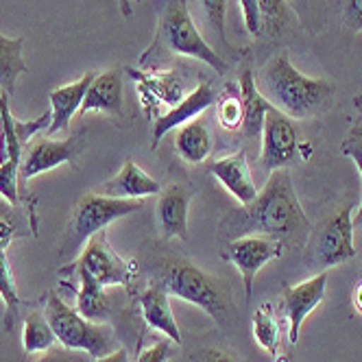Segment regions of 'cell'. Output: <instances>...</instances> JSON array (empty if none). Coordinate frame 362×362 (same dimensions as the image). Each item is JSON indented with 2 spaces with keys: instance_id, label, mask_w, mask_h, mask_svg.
I'll return each mask as SVG.
<instances>
[{
  "instance_id": "obj_1",
  "label": "cell",
  "mask_w": 362,
  "mask_h": 362,
  "mask_svg": "<svg viewBox=\"0 0 362 362\" xmlns=\"http://www.w3.org/2000/svg\"><path fill=\"white\" fill-rule=\"evenodd\" d=\"M225 238L267 236L277 240L284 249L301 247L310 236V223L293 188L286 168L273 170L257 197L231 210L218 225Z\"/></svg>"
},
{
  "instance_id": "obj_2",
  "label": "cell",
  "mask_w": 362,
  "mask_h": 362,
  "mask_svg": "<svg viewBox=\"0 0 362 362\" xmlns=\"http://www.w3.org/2000/svg\"><path fill=\"white\" fill-rule=\"evenodd\" d=\"M151 281L162 286L168 295L201 308L221 327L236 323V308L231 301L229 284L205 273L184 255H175L168 249L155 255L151 262Z\"/></svg>"
},
{
  "instance_id": "obj_3",
  "label": "cell",
  "mask_w": 362,
  "mask_h": 362,
  "mask_svg": "<svg viewBox=\"0 0 362 362\" xmlns=\"http://www.w3.org/2000/svg\"><path fill=\"white\" fill-rule=\"evenodd\" d=\"M262 96L275 110L286 114L288 118H315L323 114L334 98V86L325 79H313L299 72L288 50L275 53L255 76Z\"/></svg>"
},
{
  "instance_id": "obj_4",
  "label": "cell",
  "mask_w": 362,
  "mask_h": 362,
  "mask_svg": "<svg viewBox=\"0 0 362 362\" xmlns=\"http://www.w3.org/2000/svg\"><path fill=\"white\" fill-rule=\"evenodd\" d=\"M173 55L203 62L218 74H227L229 70L227 62L203 40L201 31L197 29L188 9V0H166V7L160 13L158 33H155L151 48L142 53L140 64L148 68L153 62L168 59Z\"/></svg>"
},
{
  "instance_id": "obj_5",
  "label": "cell",
  "mask_w": 362,
  "mask_h": 362,
  "mask_svg": "<svg viewBox=\"0 0 362 362\" xmlns=\"http://www.w3.org/2000/svg\"><path fill=\"white\" fill-rule=\"evenodd\" d=\"M44 317L53 327L57 341L66 349L83 351L92 358L107 356L120 347L116 332L107 323L86 319L79 310L66 303L57 291H48L44 297Z\"/></svg>"
},
{
  "instance_id": "obj_6",
  "label": "cell",
  "mask_w": 362,
  "mask_h": 362,
  "mask_svg": "<svg viewBox=\"0 0 362 362\" xmlns=\"http://www.w3.org/2000/svg\"><path fill=\"white\" fill-rule=\"evenodd\" d=\"M144 208V201H134V199H112L103 197L98 192H88L79 199L76 208L72 212L68 234L62 247V253H74L81 251L83 245L98 231H103L114 221H120L124 216H132Z\"/></svg>"
},
{
  "instance_id": "obj_7",
  "label": "cell",
  "mask_w": 362,
  "mask_h": 362,
  "mask_svg": "<svg viewBox=\"0 0 362 362\" xmlns=\"http://www.w3.org/2000/svg\"><path fill=\"white\" fill-rule=\"evenodd\" d=\"M354 203L334 212L321 227L310 236L308 264L317 269H329L343 264L356 255L354 245Z\"/></svg>"
},
{
  "instance_id": "obj_8",
  "label": "cell",
  "mask_w": 362,
  "mask_h": 362,
  "mask_svg": "<svg viewBox=\"0 0 362 362\" xmlns=\"http://www.w3.org/2000/svg\"><path fill=\"white\" fill-rule=\"evenodd\" d=\"M74 262L83 267L100 286H132L138 275V262L124 260L107 240L105 229L94 234L81 249V255L74 257Z\"/></svg>"
},
{
  "instance_id": "obj_9",
  "label": "cell",
  "mask_w": 362,
  "mask_h": 362,
  "mask_svg": "<svg viewBox=\"0 0 362 362\" xmlns=\"http://www.w3.org/2000/svg\"><path fill=\"white\" fill-rule=\"evenodd\" d=\"M260 138H262L260 166L264 173L271 175L273 170H281L295 164L301 151V142H299L297 127L293 124V118L271 107L264 118Z\"/></svg>"
},
{
  "instance_id": "obj_10",
  "label": "cell",
  "mask_w": 362,
  "mask_h": 362,
  "mask_svg": "<svg viewBox=\"0 0 362 362\" xmlns=\"http://www.w3.org/2000/svg\"><path fill=\"white\" fill-rule=\"evenodd\" d=\"M327 293V273H319L301 284H284L281 297H279V317L288 325V341L295 345L299 341V334L303 321L315 313L323 303Z\"/></svg>"
},
{
  "instance_id": "obj_11",
  "label": "cell",
  "mask_w": 362,
  "mask_h": 362,
  "mask_svg": "<svg viewBox=\"0 0 362 362\" xmlns=\"http://www.w3.org/2000/svg\"><path fill=\"white\" fill-rule=\"evenodd\" d=\"M284 253V247L267 236H240V238H231L225 249H223V257L227 262H231L245 284V295L251 301L253 295V281L255 275L262 271L264 264L277 260V257Z\"/></svg>"
},
{
  "instance_id": "obj_12",
  "label": "cell",
  "mask_w": 362,
  "mask_h": 362,
  "mask_svg": "<svg viewBox=\"0 0 362 362\" xmlns=\"http://www.w3.org/2000/svg\"><path fill=\"white\" fill-rule=\"evenodd\" d=\"M81 136H70L64 140L53 138H35L27 144V151H22L20 162V181H29L42 173L53 170L62 164L74 162L81 151Z\"/></svg>"
},
{
  "instance_id": "obj_13",
  "label": "cell",
  "mask_w": 362,
  "mask_h": 362,
  "mask_svg": "<svg viewBox=\"0 0 362 362\" xmlns=\"http://www.w3.org/2000/svg\"><path fill=\"white\" fill-rule=\"evenodd\" d=\"M216 100V94L210 83H199L192 88L184 98H181L175 107L164 112L153 124V148L160 144V140L173 132V129L184 127L190 120H197L203 112H208Z\"/></svg>"
},
{
  "instance_id": "obj_14",
  "label": "cell",
  "mask_w": 362,
  "mask_h": 362,
  "mask_svg": "<svg viewBox=\"0 0 362 362\" xmlns=\"http://www.w3.org/2000/svg\"><path fill=\"white\" fill-rule=\"evenodd\" d=\"M208 168L218 179V184L240 205H247L257 197V186L253 181L245 151L231 153L221 160H214L212 164H208Z\"/></svg>"
},
{
  "instance_id": "obj_15",
  "label": "cell",
  "mask_w": 362,
  "mask_h": 362,
  "mask_svg": "<svg viewBox=\"0 0 362 362\" xmlns=\"http://www.w3.org/2000/svg\"><path fill=\"white\" fill-rule=\"evenodd\" d=\"M62 275H74L79 286L72 288L74 301H76V310L90 321L96 323H105L112 317V299L105 293V286L100 284L76 262L68 264L62 269Z\"/></svg>"
},
{
  "instance_id": "obj_16",
  "label": "cell",
  "mask_w": 362,
  "mask_h": 362,
  "mask_svg": "<svg viewBox=\"0 0 362 362\" xmlns=\"http://www.w3.org/2000/svg\"><path fill=\"white\" fill-rule=\"evenodd\" d=\"M192 190L173 184L158 199V225L166 240L179 238L188 240V208H190Z\"/></svg>"
},
{
  "instance_id": "obj_17",
  "label": "cell",
  "mask_w": 362,
  "mask_h": 362,
  "mask_svg": "<svg viewBox=\"0 0 362 362\" xmlns=\"http://www.w3.org/2000/svg\"><path fill=\"white\" fill-rule=\"evenodd\" d=\"M136 305L140 310L142 321L148 327L164 334V339H168L170 343L181 345V332H179V325L175 321L173 308H170V295L162 286L151 281V286H146L138 295Z\"/></svg>"
},
{
  "instance_id": "obj_18",
  "label": "cell",
  "mask_w": 362,
  "mask_h": 362,
  "mask_svg": "<svg viewBox=\"0 0 362 362\" xmlns=\"http://www.w3.org/2000/svg\"><path fill=\"white\" fill-rule=\"evenodd\" d=\"M94 72H86L83 76H79L76 81L55 88L50 92V127H48V136H55V134H66L70 120L74 116H79V110L83 105V98L86 92L94 79Z\"/></svg>"
},
{
  "instance_id": "obj_19",
  "label": "cell",
  "mask_w": 362,
  "mask_h": 362,
  "mask_svg": "<svg viewBox=\"0 0 362 362\" xmlns=\"http://www.w3.org/2000/svg\"><path fill=\"white\" fill-rule=\"evenodd\" d=\"M94 192L103 197H112V199H134L142 201L146 197H155L162 192L160 181H155L151 175H146L134 160H127L120 168V173L105 181L103 186L94 188Z\"/></svg>"
},
{
  "instance_id": "obj_20",
  "label": "cell",
  "mask_w": 362,
  "mask_h": 362,
  "mask_svg": "<svg viewBox=\"0 0 362 362\" xmlns=\"http://www.w3.org/2000/svg\"><path fill=\"white\" fill-rule=\"evenodd\" d=\"M90 112L122 116V76L118 70H105L92 79L79 116H86Z\"/></svg>"
},
{
  "instance_id": "obj_21",
  "label": "cell",
  "mask_w": 362,
  "mask_h": 362,
  "mask_svg": "<svg viewBox=\"0 0 362 362\" xmlns=\"http://www.w3.org/2000/svg\"><path fill=\"white\" fill-rule=\"evenodd\" d=\"M238 90H240L243 107H245V118H243L240 129L245 132L247 138H257L262 134L264 118L273 105L262 96L260 88H257V81H255V74H253L251 66H247L243 70L240 81H238Z\"/></svg>"
},
{
  "instance_id": "obj_22",
  "label": "cell",
  "mask_w": 362,
  "mask_h": 362,
  "mask_svg": "<svg viewBox=\"0 0 362 362\" xmlns=\"http://www.w3.org/2000/svg\"><path fill=\"white\" fill-rule=\"evenodd\" d=\"M129 74L134 76L140 86V94L144 98V105H153L160 107L162 103L164 105L175 107L177 103L184 98L181 92H184V83L179 81V76L175 72H166V74H144L138 70H129Z\"/></svg>"
},
{
  "instance_id": "obj_23",
  "label": "cell",
  "mask_w": 362,
  "mask_h": 362,
  "mask_svg": "<svg viewBox=\"0 0 362 362\" xmlns=\"http://www.w3.org/2000/svg\"><path fill=\"white\" fill-rule=\"evenodd\" d=\"M175 146L179 158L188 164H203L214 151V140L208 124L203 120H190L184 127H179L175 136Z\"/></svg>"
},
{
  "instance_id": "obj_24",
  "label": "cell",
  "mask_w": 362,
  "mask_h": 362,
  "mask_svg": "<svg viewBox=\"0 0 362 362\" xmlns=\"http://www.w3.org/2000/svg\"><path fill=\"white\" fill-rule=\"evenodd\" d=\"M22 72H27L24 37H7L0 33V92L11 96L16 92V81Z\"/></svg>"
},
{
  "instance_id": "obj_25",
  "label": "cell",
  "mask_w": 362,
  "mask_h": 362,
  "mask_svg": "<svg viewBox=\"0 0 362 362\" xmlns=\"http://www.w3.org/2000/svg\"><path fill=\"white\" fill-rule=\"evenodd\" d=\"M253 339L260 345L264 351H269L271 356L279 354V345H281V321L273 303H262L255 308L253 313Z\"/></svg>"
},
{
  "instance_id": "obj_26",
  "label": "cell",
  "mask_w": 362,
  "mask_h": 362,
  "mask_svg": "<svg viewBox=\"0 0 362 362\" xmlns=\"http://www.w3.org/2000/svg\"><path fill=\"white\" fill-rule=\"evenodd\" d=\"M57 343V336L50 327L48 319L44 317L42 310H31L24 319L22 327V347L27 354H44L48 349H53Z\"/></svg>"
},
{
  "instance_id": "obj_27",
  "label": "cell",
  "mask_w": 362,
  "mask_h": 362,
  "mask_svg": "<svg viewBox=\"0 0 362 362\" xmlns=\"http://www.w3.org/2000/svg\"><path fill=\"white\" fill-rule=\"evenodd\" d=\"M0 299L5 303V329L13 332L22 317V297L16 286V277L11 271V262L5 251H0Z\"/></svg>"
},
{
  "instance_id": "obj_28",
  "label": "cell",
  "mask_w": 362,
  "mask_h": 362,
  "mask_svg": "<svg viewBox=\"0 0 362 362\" xmlns=\"http://www.w3.org/2000/svg\"><path fill=\"white\" fill-rule=\"evenodd\" d=\"M24 144L16 132V118L9 110V96L0 92V164L5 162H22Z\"/></svg>"
},
{
  "instance_id": "obj_29",
  "label": "cell",
  "mask_w": 362,
  "mask_h": 362,
  "mask_svg": "<svg viewBox=\"0 0 362 362\" xmlns=\"http://www.w3.org/2000/svg\"><path fill=\"white\" fill-rule=\"evenodd\" d=\"M245 118V107H243V98L238 86H227L225 92L216 100V120L227 132H236L243 127Z\"/></svg>"
},
{
  "instance_id": "obj_30",
  "label": "cell",
  "mask_w": 362,
  "mask_h": 362,
  "mask_svg": "<svg viewBox=\"0 0 362 362\" xmlns=\"http://www.w3.org/2000/svg\"><path fill=\"white\" fill-rule=\"evenodd\" d=\"M260 3V13H262V31L269 35H279L286 29L288 18H291V7L286 0H257Z\"/></svg>"
},
{
  "instance_id": "obj_31",
  "label": "cell",
  "mask_w": 362,
  "mask_h": 362,
  "mask_svg": "<svg viewBox=\"0 0 362 362\" xmlns=\"http://www.w3.org/2000/svg\"><path fill=\"white\" fill-rule=\"evenodd\" d=\"M0 197L7 203L20 208V164L18 162H5L0 164Z\"/></svg>"
},
{
  "instance_id": "obj_32",
  "label": "cell",
  "mask_w": 362,
  "mask_h": 362,
  "mask_svg": "<svg viewBox=\"0 0 362 362\" xmlns=\"http://www.w3.org/2000/svg\"><path fill=\"white\" fill-rule=\"evenodd\" d=\"M201 9L208 18V24L212 29V35L227 46V35H225V13H227V0H199Z\"/></svg>"
},
{
  "instance_id": "obj_33",
  "label": "cell",
  "mask_w": 362,
  "mask_h": 362,
  "mask_svg": "<svg viewBox=\"0 0 362 362\" xmlns=\"http://www.w3.org/2000/svg\"><path fill=\"white\" fill-rule=\"evenodd\" d=\"M343 155H347V158L356 164V168L360 170V177H362V124L354 127L347 140L343 142ZM354 225L356 227L362 225V201H360V208L354 216Z\"/></svg>"
},
{
  "instance_id": "obj_34",
  "label": "cell",
  "mask_w": 362,
  "mask_h": 362,
  "mask_svg": "<svg viewBox=\"0 0 362 362\" xmlns=\"http://www.w3.org/2000/svg\"><path fill=\"white\" fill-rule=\"evenodd\" d=\"M240 11H243V22L249 35L257 37L262 33V13H260V3L257 0H238Z\"/></svg>"
},
{
  "instance_id": "obj_35",
  "label": "cell",
  "mask_w": 362,
  "mask_h": 362,
  "mask_svg": "<svg viewBox=\"0 0 362 362\" xmlns=\"http://www.w3.org/2000/svg\"><path fill=\"white\" fill-rule=\"evenodd\" d=\"M173 345L175 343H170V341L155 343V345L142 349L134 362H170V358H173Z\"/></svg>"
},
{
  "instance_id": "obj_36",
  "label": "cell",
  "mask_w": 362,
  "mask_h": 362,
  "mask_svg": "<svg viewBox=\"0 0 362 362\" xmlns=\"http://www.w3.org/2000/svg\"><path fill=\"white\" fill-rule=\"evenodd\" d=\"M94 358L83 354V351H74V349H48L44 356H40L35 362H92Z\"/></svg>"
},
{
  "instance_id": "obj_37",
  "label": "cell",
  "mask_w": 362,
  "mask_h": 362,
  "mask_svg": "<svg viewBox=\"0 0 362 362\" xmlns=\"http://www.w3.org/2000/svg\"><path fill=\"white\" fill-rule=\"evenodd\" d=\"M186 362H236L231 358V354L223 351V349H216V347H203L199 351H192Z\"/></svg>"
},
{
  "instance_id": "obj_38",
  "label": "cell",
  "mask_w": 362,
  "mask_h": 362,
  "mask_svg": "<svg viewBox=\"0 0 362 362\" xmlns=\"http://www.w3.org/2000/svg\"><path fill=\"white\" fill-rule=\"evenodd\" d=\"M345 22L351 31H362V0H347Z\"/></svg>"
},
{
  "instance_id": "obj_39",
  "label": "cell",
  "mask_w": 362,
  "mask_h": 362,
  "mask_svg": "<svg viewBox=\"0 0 362 362\" xmlns=\"http://www.w3.org/2000/svg\"><path fill=\"white\" fill-rule=\"evenodd\" d=\"M3 221H16V223L27 225V218L22 216L20 208H16V205L7 203L3 197H0V223H3Z\"/></svg>"
},
{
  "instance_id": "obj_40",
  "label": "cell",
  "mask_w": 362,
  "mask_h": 362,
  "mask_svg": "<svg viewBox=\"0 0 362 362\" xmlns=\"http://www.w3.org/2000/svg\"><path fill=\"white\" fill-rule=\"evenodd\" d=\"M92 362H129V354L124 347H118L116 351H112L107 356H100V358H94Z\"/></svg>"
},
{
  "instance_id": "obj_41",
  "label": "cell",
  "mask_w": 362,
  "mask_h": 362,
  "mask_svg": "<svg viewBox=\"0 0 362 362\" xmlns=\"http://www.w3.org/2000/svg\"><path fill=\"white\" fill-rule=\"evenodd\" d=\"M351 303H354V308L358 310V313L362 315V281L358 284V286L354 288V293H351Z\"/></svg>"
},
{
  "instance_id": "obj_42",
  "label": "cell",
  "mask_w": 362,
  "mask_h": 362,
  "mask_svg": "<svg viewBox=\"0 0 362 362\" xmlns=\"http://www.w3.org/2000/svg\"><path fill=\"white\" fill-rule=\"evenodd\" d=\"M120 11H122L124 18L132 16V5H129V0H120Z\"/></svg>"
},
{
  "instance_id": "obj_43",
  "label": "cell",
  "mask_w": 362,
  "mask_h": 362,
  "mask_svg": "<svg viewBox=\"0 0 362 362\" xmlns=\"http://www.w3.org/2000/svg\"><path fill=\"white\" fill-rule=\"evenodd\" d=\"M301 3H303V0H301Z\"/></svg>"
}]
</instances>
